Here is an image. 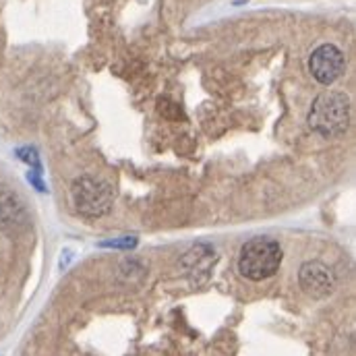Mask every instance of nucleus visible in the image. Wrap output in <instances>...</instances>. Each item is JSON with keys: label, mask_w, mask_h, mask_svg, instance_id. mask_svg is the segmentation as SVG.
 <instances>
[{"label": "nucleus", "mask_w": 356, "mask_h": 356, "mask_svg": "<svg viewBox=\"0 0 356 356\" xmlns=\"http://www.w3.org/2000/svg\"><path fill=\"white\" fill-rule=\"evenodd\" d=\"M300 288L313 298H325L336 288V275L330 267L321 261H307L298 271Z\"/></svg>", "instance_id": "5"}, {"label": "nucleus", "mask_w": 356, "mask_h": 356, "mask_svg": "<svg viewBox=\"0 0 356 356\" xmlns=\"http://www.w3.org/2000/svg\"><path fill=\"white\" fill-rule=\"evenodd\" d=\"M344 67H346V58L342 50L336 48L334 44L319 46L309 58V71L313 79L321 86H332L334 81H338L344 73Z\"/></svg>", "instance_id": "4"}, {"label": "nucleus", "mask_w": 356, "mask_h": 356, "mask_svg": "<svg viewBox=\"0 0 356 356\" xmlns=\"http://www.w3.org/2000/svg\"><path fill=\"white\" fill-rule=\"evenodd\" d=\"M71 199L79 216L83 218H102L110 213L114 203L112 186L102 178L77 177L71 184Z\"/></svg>", "instance_id": "3"}, {"label": "nucleus", "mask_w": 356, "mask_h": 356, "mask_svg": "<svg viewBox=\"0 0 356 356\" xmlns=\"http://www.w3.org/2000/svg\"><path fill=\"white\" fill-rule=\"evenodd\" d=\"M282 247L273 238L257 236L249 241L238 255V271L251 282H261L271 277L282 266Z\"/></svg>", "instance_id": "2"}, {"label": "nucleus", "mask_w": 356, "mask_h": 356, "mask_svg": "<svg viewBox=\"0 0 356 356\" xmlns=\"http://www.w3.org/2000/svg\"><path fill=\"white\" fill-rule=\"evenodd\" d=\"M350 124V99L340 91L321 93L309 110V127L330 139L342 135Z\"/></svg>", "instance_id": "1"}, {"label": "nucleus", "mask_w": 356, "mask_h": 356, "mask_svg": "<svg viewBox=\"0 0 356 356\" xmlns=\"http://www.w3.org/2000/svg\"><path fill=\"white\" fill-rule=\"evenodd\" d=\"M0 226L6 230H23L27 226V209L6 182L0 180Z\"/></svg>", "instance_id": "6"}]
</instances>
